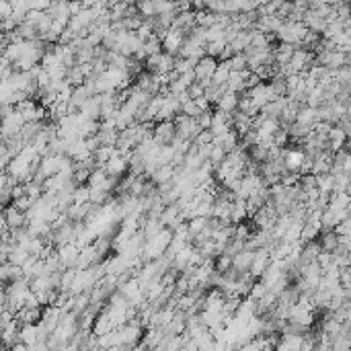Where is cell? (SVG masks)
Segmentation results:
<instances>
[{"instance_id": "1", "label": "cell", "mask_w": 351, "mask_h": 351, "mask_svg": "<svg viewBox=\"0 0 351 351\" xmlns=\"http://www.w3.org/2000/svg\"><path fill=\"white\" fill-rule=\"evenodd\" d=\"M174 140H177V125H174V121L154 123V142L158 146H170Z\"/></svg>"}, {"instance_id": "2", "label": "cell", "mask_w": 351, "mask_h": 351, "mask_svg": "<svg viewBox=\"0 0 351 351\" xmlns=\"http://www.w3.org/2000/svg\"><path fill=\"white\" fill-rule=\"evenodd\" d=\"M3 220L9 224L11 230H21V228H27V226H29V216H27L25 212L17 210L15 206H11V208L5 210Z\"/></svg>"}, {"instance_id": "3", "label": "cell", "mask_w": 351, "mask_h": 351, "mask_svg": "<svg viewBox=\"0 0 351 351\" xmlns=\"http://www.w3.org/2000/svg\"><path fill=\"white\" fill-rule=\"evenodd\" d=\"M316 243L320 245L322 253H335V251L339 249V245H341V236H339L335 230L320 232V236H318V240H316Z\"/></svg>"}, {"instance_id": "4", "label": "cell", "mask_w": 351, "mask_h": 351, "mask_svg": "<svg viewBox=\"0 0 351 351\" xmlns=\"http://www.w3.org/2000/svg\"><path fill=\"white\" fill-rule=\"evenodd\" d=\"M238 101H240V95H234V93H226L222 97V101L216 105V111H220L224 115H234L238 111Z\"/></svg>"}, {"instance_id": "5", "label": "cell", "mask_w": 351, "mask_h": 351, "mask_svg": "<svg viewBox=\"0 0 351 351\" xmlns=\"http://www.w3.org/2000/svg\"><path fill=\"white\" fill-rule=\"evenodd\" d=\"M253 259H255V253L253 251H243V253H238L232 259V267L238 273H249L251 271V265H253Z\"/></svg>"}, {"instance_id": "6", "label": "cell", "mask_w": 351, "mask_h": 351, "mask_svg": "<svg viewBox=\"0 0 351 351\" xmlns=\"http://www.w3.org/2000/svg\"><path fill=\"white\" fill-rule=\"evenodd\" d=\"M296 46H290V43H279V46L275 48V60H277V64L279 66H288L290 62H292V58H294V54H296Z\"/></svg>"}, {"instance_id": "7", "label": "cell", "mask_w": 351, "mask_h": 351, "mask_svg": "<svg viewBox=\"0 0 351 351\" xmlns=\"http://www.w3.org/2000/svg\"><path fill=\"white\" fill-rule=\"evenodd\" d=\"M228 93V86H218V84H210L208 86V89H206V99L210 101V105L212 107H216L218 103H220L222 101V97Z\"/></svg>"}, {"instance_id": "8", "label": "cell", "mask_w": 351, "mask_h": 351, "mask_svg": "<svg viewBox=\"0 0 351 351\" xmlns=\"http://www.w3.org/2000/svg\"><path fill=\"white\" fill-rule=\"evenodd\" d=\"M300 187H302V191L306 195L316 191L318 189V177H316V174H302V177H300Z\"/></svg>"}, {"instance_id": "9", "label": "cell", "mask_w": 351, "mask_h": 351, "mask_svg": "<svg viewBox=\"0 0 351 351\" xmlns=\"http://www.w3.org/2000/svg\"><path fill=\"white\" fill-rule=\"evenodd\" d=\"M230 68H232V72H245V70H249L247 54H234L232 60H230Z\"/></svg>"}, {"instance_id": "10", "label": "cell", "mask_w": 351, "mask_h": 351, "mask_svg": "<svg viewBox=\"0 0 351 351\" xmlns=\"http://www.w3.org/2000/svg\"><path fill=\"white\" fill-rule=\"evenodd\" d=\"M230 269H232V257H228L226 253H222L220 257H216V273L224 275V273H228Z\"/></svg>"}, {"instance_id": "11", "label": "cell", "mask_w": 351, "mask_h": 351, "mask_svg": "<svg viewBox=\"0 0 351 351\" xmlns=\"http://www.w3.org/2000/svg\"><path fill=\"white\" fill-rule=\"evenodd\" d=\"M183 115H187V117H191V119H197L204 111L200 109V105H197L193 99L191 101H187V103H183V111H181Z\"/></svg>"}, {"instance_id": "12", "label": "cell", "mask_w": 351, "mask_h": 351, "mask_svg": "<svg viewBox=\"0 0 351 351\" xmlns=\"http://www.w3.org/2000/svg\"><path fill=\"white\" fill-rule=\"evenodd\" d=\"M197 123L204 131H210L212 129V123H214V111H204L200 117H197Z\"/></svg>"}, {"instance_id": "13", "label": "cell", "mask_w": 351, "mask_h": 351, "mask_svg": "<svg viewBox=\"0 0 351 351\" xmlns=\"http://www.w3.org/2000/svg\"><path fill=\"white\" fill-rule=\"evenodd\" d=\"M195 144L197 146H212L214 144V134H212V131H202V134L197 136Z\"/></svg>"}]
</instances>
